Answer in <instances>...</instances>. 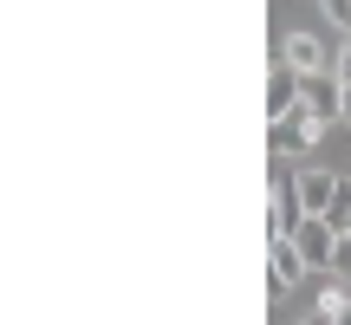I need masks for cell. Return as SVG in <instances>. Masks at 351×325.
<instances>
[{
  "mask_svg": "<svg viewBox=\"0 0 351 325\" xmlns=\"http://www.w3.org/2000/svg\"><path fill=\"white\" fill-rule=\"evenodd\" d=\"M293 208H300V221H339L351 208V182L332 169H300L293 176Z\"/></svg>",
  "mask_w": 351,
  "mask_h": 325,
  "instance_id": "6da1fadb",
  "label": "cell"
},
{
  "mask_svg": "<svg viewBox=\"0 0 351 325\" xmlns=\"http://www.w3.org/2000/svg\"><path fill=\"white\" fill-rule=\"evenodd\" d=\"M280 65H287V78H300V85H319V78H332V46L319 33H287L280 39Z\"/></svg>",
  "mask_w": 351,
  "mask_h": 325,
  "instance_id": "7a4b0ae2",
  "label": "cell"
},
{
  "mask_svg": "<svg viewBox=\"0 0 351 325\" xmlns=\"http://www.w3.org/2000/svg\"><path fill=\"white\" fill-rule=\"evenodd\" d=\"M326 130H332V111H306V104L293 98V117H287V124H274V150L306 156V150H319V143H326Z\"/></svg>",
  "mask_w": 351,
  "mask_h": 325,
  "instance_id": "3957f363",
  "label": "cell"
},
{
  "mask_svg": "<svg viewBox=\"0 0 351 325\" xmlns=\"http://www.w3.org/2000/svg\"><path fill=\"white\" fill-rule=\"evenodd\" d=\"M287 241L300 248L306 274H313V267H332V254H339V228H332V221H300V228H293Z\"/></svg>",
  "mask_w": 351,
  "mask_h": 325,
  "instance_id": "277c9868",
  "label": "cell"
},
{
  "mask_svg": "<svg viewBox=\"0 0 351 325\" xmlns=\"http://www.w3.org/2000/svg\"><path fill=\"white\" fill-rule=\"evenodd\" d=\"M300 228V208H293V182H267V241H287Z\"/></svg>",
  "mask_w": 351,
  "mask_h": 325,
  "instance_id": "5b68a950",
  "label": "cell"
},
{
  "mask_svg": "<svg viewBox=\"0 0 351 325\" xmlns=\"http://www.w3.org/2000/svg\"><path fill=\"white\" fill-rule=\"evenodd\" d=\"M267 280H274L280 293H293V287L306 280V261H300L293 241H267Z\"/></svg>",
  "mask_w": 351,
  "mask_h": 325,
  "instance_id": "8992f818",
  "label": "cell"
},
{
  "mask_svg": "<svg viewBox=\"0 0 351 325\" xmlns=\"http://www.w3.org/2000/svg\"><path fill=\"white\" fill-rule=\"evenodd\" d=\"M313 313H319V319H332V325H339V319H351V287H345L339 274H332L326 287H319V300H313Z\"/></svg>",
  "mask_w": 351,
  "mask_h": 325,
  "instance_id": "52a82bcc",
  "label": "cell"
},
{
  "mask_svg": "<svg viewBox=\"0 0 351 325\" xmlns=\"http://www.w3.org/2000/svg\"><path fill=\"white\" fill-rule=\"evenodd\" d=\"M332 85H351V33L332 46Z\"/></svg>",
  "mask_w": 351,
  "mask_h": 325,
  "instance_id": "ba28073f",
  "label": "cell"
},
{
  "mask_svg": "<svg viewBox=\"0 0 351 325\" xmlns=\"http://www.w3.org/2000/svg\"><path fill=\"white\" fill-rule=\"evenodd\" d=\"M319 13H326L339 33H351V0H319Z\"/></svg>",
  "mask_w": 351,
  "mask_h": 325,
  "instance_id": "9c48e42d",
  "label": "cell"
},
{
  "mask_svg": "<svg viewBox=\"0 0 351 325\" xmlns=\"http://www.w3.org/2000/svg\"><path fill=\"white\" fill-rule=\"evenodd\" d=\"M332 274H339L345 287H351V241H339V254H332Z\"/></svg>",
  "mask_w": 351,
  "mask_h": 325,
  "instance_id": "30bf717a",
  "label": "cell"
},
{
  "mask_svg": "<svg viewBox=\"0 0 351 325\" xmlns=\"http://www.w3.org/2000/svg\"><path fill=\"white\" fill-rule=\"evenodd\" d=\"M332 117H339V124H351V85H339V104H332Z\"/></svg>",
  "mask_w": 351,
  "mask_h": 325,
  "instance_id": "8fae6325",
  "label": "cell"
},
{
  "mask_svg": "<svg viewBox=\"0 0 351 325\" xmlns=\"http://www.w3.org/2000/svg\"><path fill=\"white\" fill-rule=\"evenodd\" d=\"M332 228H339V241H351V208L339 215V221H332Z\"/></svg>",
  "mask_w": 351,
  "mask_h": 325,
  "instance_id": "7c38bea8",
  "label": "cell"
},
{
  "mask_svg": "<svg viewBox=\"0 0 351 325\" xmlns=\"http://www.w3.org/2000/svg\"><path fill=\"white\" fill-rule=\"evenodd\" d=\"M300 325H332V319H319V313H306V319H300Z\"/></svg>",
  "mask_w": 351,
  "mask_h": 325,
  "instance_id": "4fadbf2b",
  "label": "cell"
}]
</instances>
